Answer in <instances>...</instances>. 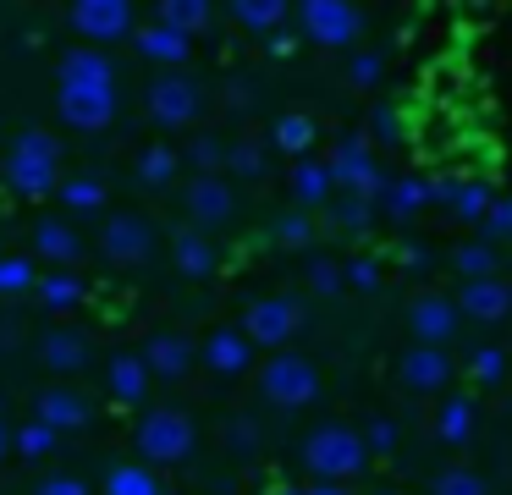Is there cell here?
<instances>
[{
    "instance_id": "cell-29",
    "label": "cell",
    "mask_w": 512,
    "mask_h": 495,
    "mask_svg": "<svg viewBox=\"0 0 512 495\" xmlns=\"http://www.w3.org/2000/svg\"><path fill=\"white\" fill-rule=\"evenodd\" d=\"M314 138H320V121L303 116V110H287V116H276V127H270V143H276L281 154H292V160H309Z\"/></svg>"
},
{
    "instance_id": "cell-37",
    "label": "cell",
    "mask_w": 512,
    "mask_h": 495,
    "mask_svg": "<svg viewBox=\"0 0 512 495\" xmlns=\"http://www.w3.org/2000/svg\"><path fill=\"white\" fill-rule=\"evenodd\" d=\"M39 270L28 253H0V297H17V292H34Z\"/></svg>"
},
{
    "instance_id": "cell-4",
    "label": "cell",
    "mask_w": 512,
    "mask_h": 495,
    "mask_svg": "<svg viewBox=\"0 0 512 495\" xmlns=\"http://www.w3.org/2000/svg\"><path fill=\"white\" fill-rule=\"evenodd\" d=\"M259 391H265L270 407H281V413H298V407L320 402V369H314V358H303V352H270L265 369H259Z\"/></svg>"
},
{
    "instance_id": "cell-55",
    "label": "cell",
    "mask_w": 512,
    "mask_h": 495,
    "mask_svg": "<svg viewBox=\"0 0 512 495\" xmlns=\"http://www.w3.org/2000/svg\"><path fill=\"white\" fill-rule=\"evenodd\" d=\"M0 457H12V424L0 418Z\"/></svg>"
},
{
    "instance_id": "cell-47",
    "label": "cell",
    "mask_w": 512,
    "mask_h": 495,
    "mask_svg": "<svg viewBox=\"0 0 512 495\" xmlns=\"http://www.w3.org/2000/svg\"><path fill=\"white\" fill-rule=\"evenodd\" d=\"M226 446H232L237 457H254V446H259V424H254V418H232V424H226Z\"/></svg>"
},
{
    "instance_id": "cell-34",
    "label": "cell",
    "mask_w": 512,
    "mask_h": 495,
    "mask_svg": "<svg viewBox=\"0 0 512 495\" xmlns=\"http://www.w3.org/2000/svg\"><path fill=\"white\" fill-rule=\"evenodd\" d=\"M166 484L155 479V468L149 462H116L111 473H105V495H160Z\"/></svg>"
},
{
    "instance_id": "cell-5",
    "label": "cell",
    "mask_w": 512,
    "mask_h": 495,
    "mask_svg": "<svg viewBox=\"0 0 512 495\" xmlns=\"http://www.w3.org/2000/svg\"><path fill=\"white\" fill-rule=\"evenodd\" d=\"M292 17H298V39L320 44V50H358V39H364V11L347 0H303V6H292Z\"/></svg>"
},
{
    "instance_id": "cell-53",
    "label": "cell",
    "mask_w": 512,
    "mask_h": 495,
    "mask_svg": "<svg viewBox=\"0 0 512 495\" xmlns=\"http://www.w3.org/2000/svg\"><path fill=\"white\" fill-rule=\"evenodd\" d=\"M391 259H397L402 270H424V264H430V248H424V242H402V248L391 253Z\"/></svg>"
},
{
    "instance_id": "cell-8",
    "label": "cell",
    "mask_w": 512,
    "mask_h": 495,
    "mask_svg": "<svg viewBox=\"0 0 512 495\" xmlns=\"http://www.w3.org/2000/svg\"><path fill=\"white\" fill-rule=\"evenodd\" d=\"M325 171H331V187H336V193L369 198V204H375L380 187H386V171H380L369 138H342L331 154H325Z\"/></svg>"
},
{
    "instance_id": "cell-28",
    "label": "cell",
    "mask_w": 512,
    "mask_h": 495,
    "mask_svg": "<svg viewBox=\"0 0 512 495\" xmlns=\"http://www.w3.org/2000/svg\"><path fill=\"white\" fill-rule=\"evenodd\" d=\"M292 198H298V209L309 215V209H325L336 198V187H331V171H325V160H298L292 165Z\"/></svg>"
},
{
    "instance_id": "cell-45",
    "label": "cell",
    "mask_w": 512,
    "mask_h": 495,
    "mask_svg": "<svg viewBox=\"0 0 512 495\" xmlns=\"http://www.w3.org/2000/svg\"><path fill=\"white\" fill-rule=\"evenodd\" d=\"M276 242H281V248H309V242H314V215H303V209L281 215L276 220Z\"/></svg>"
},
{
    "instance_id": "cell-12",
    "label": "cell",
    "mask_w": 512,
    "mask_h": 495,
    "mask_svg": "<svg viewBox=\"0 0 512 495\" xmlns=\"http://www.w3.org/2000/svg\"><path fill=\"white\" fill-rule=\"evenodd\" d=\"M56 110L78 132H105L116 121V88H89V83H56Z\"/></svg>"
},
{
    "instance_id": "cell-51",
    "label": "cell",
    "mask_w": 512,
    "mask_h": 495,
    "mask_svg": "<svg viewBox=\"0 0 512 495\" xmlns=\"http://www.w3.org/2000/svg\"><path fill=\"white\" fill-rule=\"evenodd\" d=\"M485 231H490V237H512V193H501L496 204H490Z\"/></svg>"
},
{
    "instance_id": "cell-7",
    "label": "cell",
    "mask_w": 512,
    "mask_h": 495,
    "mask_svg": "<svg viewBox=\"0 0 512 495\" xmlns=\"http://www.w3.org/2000/svg\"><path fill=\"white\" fill-rule=\"evenodd\" d=\"M67 22H72V33H78V44H89V50H111V44H122L138 33L133 0H78V6L67 11Z\"/></svg>"
},
{
    "instance_id": "cell-42",
    "label": "cell",
    "mask_w": 512,
    "mask_h": 495,
    "mask_svg": "<svg viewBox=\"0 0 512 495\" xmlns=\"http://www.w3.org/2000/svg\"><path fill=\"white\" fill-rule=\"evenodd\" d=\"M430 490L435 495H490V484H485V473H474V468H441Z\"/></svg>"
},
{
    "instance_id": "cell-49",
    "label": "cell",
    "mask_w": 512,
    "mask_h": 495,
    "mask_svg": "<svg viewBox=\"0 0 512 495\" xmlns=\"http://www.w3.org/2000/svg\"><path fill=\"white\" fill-rule=\"evenodd\" d=\"M342 270H347V286H358V292H375L380 286V264L375 259H347Z\"/></svg>"
},
{
    "instance_id": "cell-56",
    "label": "cell",
    "mask_w": 512,
    "mask_h": 495,
    "mask_svg": "<svg viewBox=\"0 0 512 495\" xmlns=\"http://www.w3.org/2000/svg\"><path fill=\"white\" fill-rule=\"evenodd\" d=\"M303 495H347V490H342V484H309Z\"/></svg>"
},
{
    "instance_id": "cell-46",
    "label": "cell",
    "mask_w": 512,
    "mask_h": 495,
    "mask_svg": "<svg viewBox=\"0 0 512 495\" xmlns=\"http://www.w3.org/2000/svg\"><path fill=\"white\" fill-rule=\"evenodd\" d=\"M364 435V451L369 457H386V451H397V424L391 418H369V429H358Z\"/></svg>"
},
{
    "instance_id": "cell-10",
    "label": "cell",
    "mask_w": 512,
    "mask_h": 495,
    "mask_svg": "<svg viewBox=\"0 0 512 495\" xmlns=\"http://www.w3.org/2000/svg\"><path fill=\"white\" fill-rule=\"evenodd\" d=\"M144 105H149V116H155V127H193L199 110H204V94L188 72H160L155 83H149Z\"/></svg>"
},
{
    "instance_id": "cell-6",
    "label": "cell",
    "mask_w": 512,
    "mask_h": 495,
    "mask_svg": "<svg viewBox=\"0 0 512 495\" xmlns=\"http://www.w3.org/2000/svg\"><path fill=\"white\" fill-rule=\"evenodd\" d=\"M303 319H309V308H303V297H292V292H270V297H254L248 303V314H243V336L254 341V347H276V352H287V341L303 330Z\"/></svg>"
},
{
    "instance_id": "cell-57",
    "label": "cell",
    "mask_w": 512,
    "mask_h": 495,
    "mask_svg": "<svg viewBox=\"0 0 512 495\" xmlns=\"http://www.w3.org/2000/svg\"><path fill=\"white\" fill-rule=\"evenodd\" d=\"M270 495H303V490H298V484H276Z\"/></svg>"
},
{
    "instance_id": "cell-52",
    "label": "cell",
    "mask_w": 512,
    "mask_h": 495,
    "mask_svg": "<svg viewBox=\"0 0 512 495\" xmlns=\"http://www.w3.org/2000/svg\"><path fill=\"white\" fill-rule=\"evenodd\" d=\"M188 160L199 165V176H215V165H221V143H215V138H199V143L188 149Z\"/></svg>"
},
{
    "instance_id": "cell-20",
    "label": "cell",
    "mask_w": 512,
    "mask_h": 495,
    "mask_svg": "<svg viewBox=\"0 0 512 495\" xmlns=\"http://www.w3.org/2000/svg\"><path fill=\"white\" fill-rule=\"evenodd\" d=\"M39 363H45V374H78L89 369V336L83 330H45V336L34 341Z\"/></svg>"
},
{
    "instance_id": "cell-21",
    "label": "cell",
    "mask_w": 512,
    "mask_h": 495,
    "mask_svg": "<svg viewBox=\"0 0 512 495\" xmlns=\"http://www.w3.org/2000/svg\"><path fill=\"white\" fill-rule=\"evenodd\" d=\"M149 369H144V358L138 352H116L111 363H105V391H111V402L116 407H144L149 402Z\"/></svg>"
},
{
    "instance_id": "cell-33",
    "label": "cell",
    "mask_w": 512,
    "mask_h": 495,
    "mask_svg": "<svg viewBox=\"0 0 512 495\" xmlns=\"http://www.w3.org/2000/svg\"><path fill=\"white\" fill-rule=\"evenodd\" d=\"M61 204L72 209V215H100L105 209V182L100 176H89V171H78V176H61Z\"/></svg>"
},
{
    "instance_id": "cell-26",
    "label": "cell",
    "mask_w": 512,
    "mask_h": 495,
    "mask_svg": "<svg viewBox=\"0 0 512 495\" xmlns=\"http://www.w3.org/2000/svg\"><path fill=\"white\" fill-rule=\"evenodd\" d=\"M34 253L50 259L56 270H72V264L83 259V237L67 226V220H39L34 226Z\"/></svg>"
},
{
    "instance_id": "cell-1",
    "label": "cell",
    "mask_w": 512,
    "mask_h": 495,
    "mask_svg": "<svg viewBox=\"0 0 512 495\" xmlns=\"http://www.w3.org/2000/svg\"><path fill=\"white\" fill-rule=\"evenodd\" d=\"M0 176L17 198H50L61 187V143L45 127H17L12 149L0 160Z\"/></svg>"
},
{
    "instance_id": "cell-31",
    "label": "cell",
    "mask_w": 512,
    "mask_h": 495,
    "mask_svg": "<svg viewBox=\"0 0 512 495\" xmlns=\"http://www.w3.org/2000/svg\"><path fill=\"white\" fill-rule=\"evenodd\" d=\"M177 171H182V154L171 149V143H149V149H138V160H133V176L144 187H171Z\"/></svg>"
},
{
    "instance_id": "cell-23",
    "label": "cell",
    "mask_w": 512,
    "mask_h": 495,
    "mask_svg": "<svg viewBox=\"0 0 512 495\" xmlns=\"http://www.w3.org/2000/svg\"><path fill=\"white\" fill-rule=\"evenodd\" d=\"M424 204H430V176H386V187L375 198V209L386 220H413L424 215Z\"/></svg>"
},
{
    "instance_id": "cell-22",
    "label": "cell",
    "mask_w": 512,
    "mask_h": 495,
    "mask_svg": "<svg viewBox=\"0 0 512 495\" xmlns=\"http://www.w3.org/2000/svg\"><path fill=\"white\" fill-rule=\"evenodd\" d=\"M56 83H89V88H116V66L105 50H89V44H72L56 61Z\"/></svg>"
},
{
    "instance_id": "cell-18",
    "label": "cell",
    "mask_w": 512,
    "mask_h": 495,
    "mask_svg": "<svg viewBox=\"0 0 512 495\" xmlns=\"http://www.w3.org/2000/svg\"><path fill=\"white\" fill-rule=\"evenodd\" d=\"M452 303H457V314L474 319V325H501V319L512 314V286L501 281V275H490V281H463Z\"/></svg>"
},
{
    "instance_id": "cell-19",
    "label": "cell",
    "mask_w": 512,
    "mask_h": 495,
    "mask_svg": "<svg viewBox=\"0 0 512 495\" xmlns=\"http://www.w3.org/2000/svg\"><path fill=\"white\" fill-rule=\"evenodd\" d=\"M133 44H138V55H144V61L166 66V72H182V61L193 55V39H188V33L166 28V22H155V17H149V22H138Z\"/></svg>"
},
{
    "instance_id": "cell-58",
    "label": "cell",
    "mask_w": 512,
    "mask_h": 495,
    "mask_svg": "<svg viewBox=\"0 0 512 495\" xmlns=\"http://www.w3.org/2000/svg\"><path fill=\"white\" fill-rule=\"evenodd\" d=\"M160 495H171V490H160Z\"/></svg>"
},
{
    "instance_id": "cell-11",
    "label": "cell",
    "mask_w": 512,
    "mask_h": 495,
    "mask_svg": "<svg viewBox=\"0 0 512 495\" xmlns=\"http://www.w3.org/2000/svg\"><path fill=\"white\" fill-rule=\"evenodd\" d=\"M182 209H188L193 231L210 237L215 226H232L237 193H232V182H226L221 171H215V176H188V187H182Z\"/></svg>"
},
{
    "instance_id": "cell-24",
    "label": "cell",
    "mask_w": 512,
    "mask_h": 495,
    "mask_svg": "<svg viewBox=\"0 0 512 495\" xmlns=\"http://www.w3.org/2000/svg\"><path fill=\"white\" fill-rule=\"evenodd\" d=\"M171 264H177V275H188V281H210V275L221 270V253H215V242L204 237V231H177V237H171Z\"/></svg>"
},
{
    "instance_id": "cell-25",
    "label": "cell",
    "mask_w": 512,
    "mask_h": 495,
    "mask_svg": "<svg viewBox=\"0 0 512 495\" xmlns=\"http://www.w3.org/2000/svg\"><path fill=\"white\" fill-rule=\"evenodd\" d=\"M430 204H446L457 220H485L496 193L485 182H430Z\"/></svg>"
},
{
    "instance_id": "cell-38",
    "label": "cell",
    "mask_w": 512,
    "mask_h": 495,
    "mask_svg": "<svg viewBox=\"0 0 512 495\" xmlns=\"http://www.w3.org/2000/svg\"><path fill=\"white\" fill-rule=\"evenodd\" d=\"M221 165H226L232 176H265V143L237 138L232 149H221Z\"/></svg>"
},
{
    "instance_id": "cell-48",
    "label": "cell",
    "mask_w": 512,
    "mask_h": 495,
    "mask_svg": "<svg viewBox=\"0 0 512 495\" xmlns=\"http://www.w3.org/2000/svg\"><path fill=\"white\" fill-rule=\"evenodd\" d=\"M369 138H375V143H397L402 138V116L391 105H380L375 116H369Z\"/></svg>"
},
{
    "instance_id": "cell-41",
    "label": "cell",
    "mask_w": 512,
    "mask_h": 495,
    "mask_svg": "<svg viewBox=\"0 0 512 495\" xmlns=\"http://www.w3.org/2000/svg\"><path fill=\"white\" fill-rule=\"evenodd\" d=\"M331 215H336V226L342 231H369V220H375V204H369V198H353V193H336L331 198Z\"/></svg>"
},
{
    "instance_id": "cell-9",
    "label": "cell",
    "mask_w": 512,
    "mask_h": 495,
    "mask_svg": "<svg viewBox=\"0 0 512 495\" xmlns=\"http://www.w3.org/2000/svg\"><path fill=\"white\" fill-rule=\"evenodd\" d=\"M100 259L116 270H138L155 259V226L144 215H105L100 226Z\"/></svg>"
},
{
    "instance_id": "cell-14",
    "label": "cell",
    "mask_w": 512,
    "mask_h": 495,
    "mask_svg": "<svg viewBox=\"0 0 512 495\" xmlns=\"http://www.w3.org/2000/svg\"><path fill=\"white\" fill-rule=\"evenodd\" d=\"M34 418L45 429H56V435H72V429L94 424V402H89V391L61 380V385H45V391L34 396Z\"/></svg>"
},
{
    "instance_id": "cell-27",
    "label": "cell",
    "mask_w": 512,
    "mask_h": 495,
    "mask_svg": "<svg viewBox=\"0 0 512 495\" xmlns=\"http://www.w3.org/2000/svg\"><path fill=\"white\" fill-rule=\"evenodd\" d=\"M226 17H232L237 28H248L254 39H270L276 28H287L292 6H287V0H232V6H226Z\"/></svg>"
},
{
    "instance_id": "cell-32",
    "label": "cell",
    "mask_w": 512,
    "mask_h": 495,
    "mask_svg": "<svg viewBox=\"0 0 512 495\" xmlns=\"http://www.w3.org/2000/svg\"><path fill=\"white\" fill-rule=\"evenodd\" d=\"M155 22H166V28H177V33H199V28H210L215 22V6L210 0H160L155 6Z\"/></svg>"
},
{
    "instance_id": "cell-2",
    "label": "cell",
    "mask_w": 512,
    "mask_h": 495,
    "mask_svg": "<svg viewBox=\"0 0 512 495\" xmlns=\"http://www.w3.org/2000/svg\"><path fill=\"white\" fill-rule=\"evenodd\" d=\"M303 468H309L320 484L358 479V473L369 468L364 435H358L353 424H320V429H309V440H303Z\"/></svg>"
},
{
    "instance_id": "cell-44",
    "label": "cell",
    "mask_w": 512,
    "mask_h": 495,
    "mask_svg": "<svg viewBox=\"0 0 512 495\" xmlns=\"http://www.w3.org/2000/svg\"><path fill=\"white\" fill-rule=\"evenodd\" d=\"M380 77H386V61H380L375 50H353V55H347V83H353V88H375Z\"/></svg>"
},
{
    "instance_id": "cell-35",
    "label": "cell",
    "mask_w": 512,
    "mask_h": 495,
    "mask_svg": "<svg viewBox=\"0 0 512 495\" xmlns=\"http://www.w3.org/2000/svg\"><path fill=\"white\" fill-rule=\"evenodd\" d=\"M34 292H39V303L56 308V314H67V308L83 303V281H78L72 270H45V275L34 281Z\"/></svg>"
},
{
    "instance_id": "cell-54",
    "label": "cell",
    "mask_w": 512,
    "mask_h": 495,
    "mask_svg": "<svg viewBox=\"0 0 512 495\" xmlns=\"http://www.w3.org/2000/svg\"><path fill=\"white\" fill-rule=\"evenodd\" d=\"M265 50H270V55H292V50H298V33H292V28H276V33L265 39Z\"/></svg>"
},
{
    "instance_id": "cell-17",
    "label": "cell",
    "mask_w": 512,
    "mask_h": 495,
    "mask_svg": "<svg viewBox=\"0 0 512 495\" xmlns=\"http://www.w3.org/2000/svg\"><path fill=\"white\" fill-rule=\"evenodd\" d=\"M199 363L210 374H221V380H237V374L254 369V341H248L237 325H221V330H210V336L199 341Z\"/></svg>"
},
{
    "instance_id": "cell-43",
    "label": "cell",
    "mask_w": 512,
    "mask_h": 495,
    "mask_svg": "<svg viewBox=\"0 0 512 495\" xmlns=\"http://www.w3.org/2000/svg\"><path fill=\"white\" fill-rule=\"evenodd\" d=\"M347 286V270L336 259H309V292L314 297H336Z\"/></svg>"
},
{
    "instance_id": "cell-59",
    "label": "cell",
    "mask_w": 512,
    "mask_h": 495,
    "mask_svg": "<svg viewBox=\"0 0 512 495\" xmlns=\"http://www.w3.org/2000/svg\"><path fill=\"white\" fill-rule=\"evenodd\" d=\"M507 358H512V352H507Z\"/></svg>"
},
{
    "instance_id": "cell-39",
    "label": "cell",
    "mask_w": 512,
    "mask_h": 495,
    "mask_svg": "<svg viewBox=\"0 0 512 495\" xmlns=\"http://www.w3.org/2000/svg\"><path fill=\"white\" fill-rule=\"evenodd\" d=\"M507 369H512L507 347H474V352H468V374H474L479 385H501V380H507Z\"/></svg>"
},
{
    "instance_id": "cell-3",
    "label": "cell",
    "mask_w": 512,
    "mask_h": 495,
    "mask_svg": "<svg viewBox=\"0 0 512 495\" xmlns=\"http://www.w3.org/2000/svg\"><path fill=\"white\" fill-rule=\"evenodd\" d=\"M193 446H199V429H193V418L177 413V407H149V413L138 418V457H144L149 468H177V462L193 457Z\"/></svg>"
},
{
    "instance_id": "cell-15",
    "label": "cell",
    "mask_w": 512,
    "mask_h": 495,
    "mask_svg": "<svg viewBox=\"0 0 512 495\" xmlns=\"http://www.w3.org/2000/svg\"><path fill=\"white\" fill-rule=\"evenodd\" d=\"M457 325H463V314H457V303L446 292H419L408 303V330L419 347H446L457 336Z\"/></svg>"
},
{
    "instance_id": "cell-30",
    "label": "cell",
    "mask_w": 512,
    "mask_h": 495,
    "mask_svg": "<svg viewBox=\"0 0 512 495\" xmlns=\"http://www.w3.org/2000/svg\"><path fill=\"white\" fill-rule=\"evenodd\" d=\"M474 424H479V413H474V402H468V396H441L435 435H441L446 446H468V440H474Z\"/></svg>"
},
{
    "instance_id": "cell-13",
    "label": "cell",
    "mask_w": 512,
    "mask_h": 495,
    "mask_svg": "<svg viewBox=\"0 0 512 495\" xmlns=\"http://www.w3.org/2000/svg\"><path fill=\"white\" fill-rule=\"evenodd\" d=\"M452 374H457V363L446 347H419V341H413L397 358V380H402V391H413V396H441L446 385H452Z\"/></svg>"
},
{
    "instance_id": "cell-50",
    "label": "cell",
    "mask_w": 512,
    "mask_h": 495,
    "mask_svg": "<svg viewBox=\"0 0 512 495\" xmlns=\"http://www.w3.org/2000/svg\"><path fill=\"white\" fill-rule=\"evenodd\" d=\"M34 495H94V490L78 479V473H50V479H39Z\"/></svg>"
},
{
    "instance_id": "cell-16",
    "label": "cell",
    "mask_w": 512,
    "mask_h": 495,
    "mask_svg": "<svg viewBox=\"0 0 512 495\" xmlns=\"http://www.w3.org/2000/svg\"><path fill=\"white\" fill-rule=\"evenodd\" d=\"M138 358H144L149 380H182V374L199 363V341H188L182 330H155V336L138 347Z\"/></svg>"
},
{
    "instance_id": "cell-36",
    "label": "cell",
    "mask_w": 512,
    "mask_h": 495,
    "mask_svg": "<svg viewBox=\"0 0 512 495\" xmlns=\"http://www.w3.org/2000/svg\"><path fill=\"white\" fill-rule=\"evenodd\" d=\"M452 264H457L463 281H490L496 264H501V253H496V242H463V248L452 253Z\"/></svg>"
},
{
    "instance_id": "cell-40",
    "label": "cell",
    "mask_w": 512,
    "mask_h": 495,
    "mask_svg": "<svg viewBox=\"0 0 512 495\" xmlns=\"http://www.w3.org/2000/svg\"><path fill=\"white\" fill-rule=\"evenodd\" d=\"M56 429H45L34 418V424H23V429H12V451L17 457H28V462H39V457H50V451H56Z\"/></svg>"
}]
</instances>
